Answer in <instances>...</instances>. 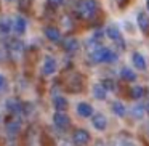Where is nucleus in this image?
Instances as JSON below:
<instances>
[{
	"label": "nucleus",
	"instance_id": "obj_1",
	"mask_svg": "<svg viewBox=\"0 0 149 146\" xmlns=\"http://www.w3.org/2000/svg\"><path fill=\"white\" fill-rule=\"evenodd\" d=\"M88 55L93 63H114L119 56L114 50L107 48V47H98V48L88 52Z\"/></svg>",
	"mask_w": 149,
	"mask_h": 146
},
{
	"label": "nucleus",
	"instance_id": "obj_2",
	"mask_svg": "<svg viewBox=\"0 0 149 146\" xmlns=\"http://www.w3.org/2000/svg\"><path fill=\"white\" fill-rule=\"evenodd\" d=\"M77 11L84 20H91V18H95V15L98 13L96 0H82L79 8H77Z\"/></svg>",
	"mask_w": 149,
	"mask_h": 146
},
{
	"label": "nucleus",
	"instance_id": "obj_3",
	"mask_svg": "<svg viewBox=\"0 0 149 146\" xmlns=\"http://www.w3.org/2000/svg\"><path fill=\"white\" fill-rule=\"evenodd\" d=\"M52 122L58 130H68L69 125H71V119L64 111H56L52 117Z\"/></svg>",
	"mask_w": 149,
	"mask_h": 146
},
{
	"label": "nucleus",
	"instance_id": "obj_4",
	"mask_svg": "<svg viewBox=\"0 0 149 146\" xmlns=\"http://www.w3.org/2000/svg\"><path fill=\"white\" fill-rule=\"evenodd\" d=\"M90 133L87 132L85 129H75L74 132H72V145L74 146H87L88 143H90Z\"/></svg>",
	"mask_w": 149,
	"mask_h": 146
},
{
	"label": "nucleus",
	"instance_id": "obj_5",
	"mask_svg": "<svg viewBox=\"0 0 149 146\" xmlns=\"http://www.w3.org/2000/svg\"><path fill=\"white\" fill-rule=\"evenodd\" d=\"M90 120H91V127L96 132H106L107 125H109V120H107V117L103 112H93Z\"/></svg>",
	"mask_w": 149,
	"mask_h": 146
},
{
	"label": "nucleus",
	"instance_id": "obj_6",
	"mask_svg": "<svg viewBox=\"0 0 149 146\" xmlns=\"http://www.w3.org/2000/svg\"><path fill=\"white\" fill-rule=\"evenodd\" d=\"M104 32H106V36L109 37L112 42H116L117 45L120 47V48H125V39H123L122 32H120L119 27L116 26H107L106 29H104Z\"/></svg>",
	"mask_w": 149,
	"mask_h": 146
},
{
	"label": "nucleus",
	"instance_id": "obj_7",
	"mask_svg": "<svg viewBox=\"0 0 149 146\" xmlns=\"http://www.w3.org/2000/svg\"><path fill=\"white\" fill-rule=\"evenodd\" d=\"M21 129H23V124H21V119L18 116H13L11 119L7 120V124H5V132L10 136H16L18 133L21 132Z\"/></svg>",
	"mask_w": 149,
	"mask_h": 146
},
{
	"label": "nucleus",
	"instance_id": "obj_8",
	"mask_svg": "<svg viewBox=\"0 0 149 146\" xmlns=\"http://www.w3.org/2000/svg\"><path fill=\"white\" fill-rule=\"evenodd\" d=\"M56 69H58V63H56V59L53 58V56H45V59H43V63H42V74L48 77V75L55 74Z\"/></svg>",
	"mask_w": 149,
	"mask_h": 146
},
{
	"label": "nucleus",
	"instance_id": "obj_9",
	"mask_svg": "<svg viewBox=\"0 0 149 146\" xmlns=\"http://www.w3.org/2000/svg\"><path fill=\"white\" fill-rule=\"evenodd\" d=\"M5 109L11 116H19V114H23V103L16 98H8L7 103H5Z\"/></svg>",
	"mask_w": 149,
	"mask_h": 146
},
{
	"label": "nucleus",
	"instance_id": "obj_10",
	"mask_svg": "<svg viewBox=\"0 0 149 146\" xmlns=\"http://www.w3.org/2000/svg\"><path fill=\"white\" fill-rule=\"evenodd\" d=\"M75 112H77V116L82 117V119H90L95 111H93V106H91L90 103L80 101V103H77V106H75Z\"/></svg>",
	"mask_w": 149,
	"mask_h": 146
},
{
	"label": "nucleus",
	"instance_id": "obj_11",
	"mask_svg": "<svg viewBox=\"0 0 149 146\" xmlns=\"http://www.w3.org/2000/svg\"><path fill=\"white\" fill-rule=\"evenodd\" d=\"M127 112H130V117L135 120H143L148 114H146V109H144V104L143 103H136L133 104L132 108H130V111H127Z\"/></svg>",
	"mask_w": 149,
	"mask_h": 146
},
{
	"label": "nucleus",
	"instance_id": "obj_12",
	"mask_svg": "<svg viewBox=\"0 0 149 146\" xmlns=\"http://www.w3.org/2000/svg\"><path fill=\"white\" fill-rule=\"evenodd\" d=\"M132 63H133V68L138 69V71H146V69H148V61H146V58L138 52L132 53Z\"/></svg>",
	"mask_w": 149,
	"mask_h": 146
},
{
	"label": "nucleus",
	"instance_id": "obj_13",
	"mask_svg": "<svg viewBox=\"0 0 149 146\" xmlns=\"http://www.w3.org/2000/svg\"><path fill=\"white\" fill-rule=\"evenodd\" d=\"M11 29L15 31L16 34H24L26 32V29H27V21H26V18H23V16H16L13 21H11Z\"/></svg>",
	"mask_w": 149,
	"mask_h": 146
},
{
	"label": "nucleus",
	"instance_id": "obj_14",
	"mask_svg": "<svg viewBox=\"0 0 149 146\" xmlns=\"http://www.w3.org/2000/svg\"><path fill=\"white\" fill-rule=\"evenodd\" d=\"M8 52H10V55H13L15 58H19L24 52L23 42H21V40H11V42L8 43Z\"/></svg>",
	"mask_w": 149,
	"mask_h": 146
},
{
	"label": "nucleus",
	"instance_id": "obj_15",
	"mask_svg": "<svg viewBox=\"0 0 149 146\" xmlns=\"http://www.w3.org/2000/svg\"><path fill=\"white\" fill-rule=\"evenodd\" d=\"M91 95H93L96 100H100V101H103V100H106L107 98V95H109V92L104 88V85L103 84H95L93 87H91Z\"/></svg>",
	"mask_w": 149,
	"mask_h": 146
},
{
	"label": "nucleus",
	"instance_id": "obj_16",
	"mask_svg": "<svg viewBox=\"0 0 149 146\" xmlns=\"http://www.w3.org/2000/svg\"><path fill=\"white\" fill-rule=\"evenodd\" d=\"M45 37L50 40V42H55V43H59L61 42V32H59V29H56V27H45Z\"/></svg>",
	"mask_w": 149,
	"mask_h": 146
},
{
	"label": "nucleus",
	"instance_id": "obj_17",
	"mask_svg": "<svg viewBox=\"0 0 149 146\" xmlns=\"http://www.w3.org/2000/svg\"><path fill=\"white\" fill-rule=\"evenodd\" d=\"M63 47H64V50L68 53H75L79 50V47H80V43H79V40L75 37H69V39H66L63 42Z\"/></svg>",
	"mask_w": 149,
	"mask_h": 146
},
{
	"label": "nucleus",
	"instance_id": "obj_18",
	"mask_svg": "<svg viewBox=\"0 0 149 146\" xmlns=\"http://www.w3.org/2000/svg\"><path fill=\"white\" fill-rule=\"evenodd\" d=\"M111 109H112V112H114V116H117V117H125L127 116V106L122 103V101H114L112 104H111Z\"/></svg>",
	"mask_w": 149,
	"mask_h": 146
},
{
	"label": "nucleus",
	"instance_id": "obj_19",
	"mask_svg": "<svg viewBox=\"0 0 149 146\" xmlns=\"http://www.w3.org/2000/svg\"><path fill=\"white\" fill-rule=\"evenodd\" d=\"M136 23H138L139 29L143 32H149V16L144 13V11H139L138 16H136Z\"/></svg>",
	"mask_w": 149,
	"mask_h": 146
},
{
	"label": "nucleus",
	"instance_id": "obj_20",
	"mask_svg": "<svg viewBox=\"0 0 149 146\" xmlns=\"http://www.w3.org/2000/svg\"><path fill=\"white\" fill-rule=\"evenodd\" d=\"M68 106H69V101L64 96L58 95V96L53 98V108H55V111H66Z\"/></svg>",
	"mask_w": 149,
	"mask_h": 146
},
{
	"label": "nucleus",
	"instance_id": "obj_21",
	"mask_svg": "<svg viewBox=\"0 0 149 146\" xmlns=\"http://www.w3.org/2000/svg\"><path fill=\"white\" fill-rule=\"evenodd\" d=\"M120 79L127 82H135L136 80V72L132 68H122L120 69Z\"/></svg>",
	"mask_w": 149,
	"mask_h": 146
},
{
	"label": "nucleus",
	"instance_id": "obj_22",
	"mask_svg": "<svg viewBox=\"0 0 149 146\" xmlns=\"http://www.w3.org/2000/svg\"><path fill=\"white\" fill-rule=\"evenodd\" d=\"M10 31H11V20H10V18H7V16L0 18V34L7 36Z\"/></svg>",
	"mask_w": 149,
	"mask_h": 146
},
{
	"label": "nucleus",
	"instance_id": "obj_23",
	"mask_svg": "<svg viewBox=\"0 0 149 146\" xmlns=\"http://www.w3.org/2000/svg\"><path fill=\"white\" fill-rule=\"evenodd\" d=\"M144 88L143 87H139V85H135V87L130 90V96L133 98V100H141L143 96H144Z\"/></svg>",
	"mask_w": 149,
	"mask_h": 146
},
{
	"label": "nucleus",
	"instance_id": "obj_24",
	"mask_svg": "<svg viewBox=\"0 0 149 146\" xmlns=\"http://www.w3.org/2000/svg\"><path fill=\"white\" fill-rule=\"evenodd\" d=\"M101 84L104 85V88H106L107 92H112L114 88H116V85H114V82H112V80H104V82H101Z\"/></svg>",
	"mask_w": 149,
	"mask_h": 146
},
{
	"label": "nucleus",
	"instance_id": "obj_25",
	"mask_svg": "<svg viewBox=\"0 0 149 146\" xmlns=\"http://www.w3.org/2000/svg\"><path fill=\"white\" fill-rule=\"evenodd\" d=\"M48 3H50V7H61L63 3H64V0H48Z\"/></svg>",
	"mask_w": 149,
	"mask_h": 146
},
{
	"label": "nucleus",
	"instance_id": "obj_26",
	"mask_svg": "<svg viewBox=\"0 0 149 146\" xmlns=\"http://www.w3.org/2000/svg\"><path fill=\"white\" fill-rule=\"evenodd\" d=\"M120 146H139V145L136 141H133V140H125V141H122Z\"/></svg>",
	"mask_w": 149,
	"mask_h": 146
},
{
	"label": "nucleus",
	"instance_id": "obj_27",
	"mask_svg": "<svg viewBox=\"0 0 149 146\" xmlns=\"http://www.w3.org/2000/svg\"><path fill=\"white\" fill-rule=\"evenodd\" d=\"M5 87H7V80H5L3 75H0V92H3Z\"/></svg>",
	"mask_w": 149,
	"mask_h": 146
},
{
	"label": "nucleus",
	"instance_id": "obj_28",
	"mask_svg": "<svg viewBox=\"0 0 149 146\" xmlns=\"http://www.w3.org/2000/svg\"><path fill=\"white\" fill-rule=\"evenodd\" d=\"M143 104H144V109H146V114H148V116H149V98H148V100H146V101H144V103H143Z\"/></svg>",
	"mask_w": 149,
	"mask_h": 146
},
{
	"label": "nucleus",
	"instance_id": "obj_29",
	"mask_svg": "<svg viewBox=\"0 0 149 146\" xmlns=\"http://www.w3.org/2000/svg\"><path fill=\"white\" fill-rule=\"evenodd\" d=\"M116 2H117V3H125L127 0H116Z\"/></svg>",
	"mask_w": 149,
	"mask_h": 146
},
{
	"label": "nucleus",
	"instance_id": "obj_30",
	"mask_svg": "<svg viewBox=\"0 0 149 146\" xmlns=\"http://www.w3.org/2000/svg\"><path fill=\"white\" fill-rule=\"evenodd\" d=\"M146 7H148V11H149V0H146Z\"/></svg>",
	"mask_w": 149,
	"mask_h": 146
},
{
	"label": "nucleus",
	"instance_id": "obj_31",
	"mask_svg": "<svg viewBox=\"0 0 149 146\" xmlns=\"http://www.w3.org/2000/svg\"><path fill=\"white\" fill-rule=\"evenodd\" d=\"M146 130H148V135H149V124H148V129H146Z\"/></svg>",
	"mask_w": 149,
	"mask_h": 146
},
{
	"label": "nucleus",
	"instance_id": "obj_32",
	"mask_svg": "<svg viewBox=\"0 0 149 146\" xmlns=\"http://www.w3.org/2000/svg\"><path fill=\"white\" fill-rule=\"evenodd\" d=\"M5 2H13V0H5Z\"/></svg>",
	"mask_w": 149,
	"mask_h": 146
}]
</instances>
